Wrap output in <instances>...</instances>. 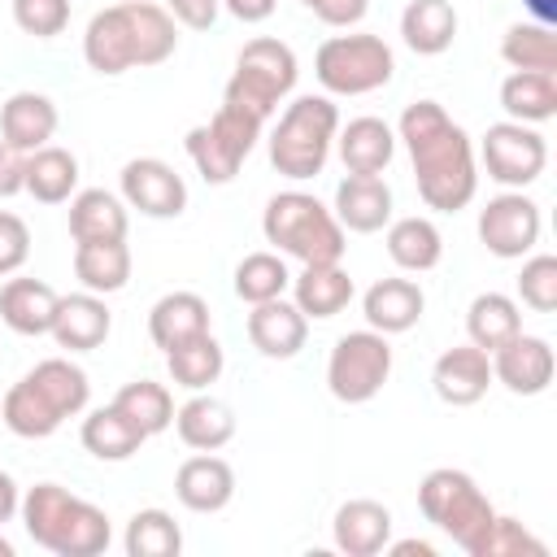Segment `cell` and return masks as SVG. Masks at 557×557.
<instances>
[{
    "label": "cell",
    "mask_w": 557,
    "mask_h": 557,
    "mask_svg": "<svg viewBox=\"0 0 557 557\" xmlns=\"http://www.w3.org/2000/svg\"><path fill=\"white\" fill-rule=\"evenodd\" d=\"M479 161H483L487 178H496L500 187L522 191V187H531V183L544 174V165H548V144H544V135H540L535 126H527V122H496V126H487L483 139H479Z\"/></svg>",
    "instance_id": "8fae6325"
},
{
    "label": "cell",
    "mask_w": 557,
    "mask_h": 557,
    "mask_svg": "<svg viewBox=\"0 0 557 557\" xmlns=\"http://www.w3.org/2000/svg\"><path fill=\"white\" fill-rule=\"evenodd\" d=\"M540 205L522 191H500L479 213V239L492 257L518 261L540 244Z\"/></svg>",
    "instance_id": "7c38bea8"
},
{
    "label": "cell",
    "mask_w": 557,
    "mask_h": 557,
    "mask_svg": "<svg viewBox=\"0 0 557 557\" xmlns=\"http://www.w3.org/2000/svg\"><path fill=\"white\" fill-rule=\"evenodd\" d=\"M174 496H178V505L191 509V513H218V509H226L231 496H235V470H231L222 457H213V453H196V457H187V461L178 466V474H174Z\"/></svg>",
    "instance_id": "e0dca14e"
},
{
    "label": "cell",
    "mask_w": 557,
    "mask_h": 557,
    "mask_svg": "<svg viewBox=\"0 0 557 557\" xmlns=\"http://www.w3.org/2000/svg\"><path fill=\"white\" fill-rule=\"evenodd\" d=\"M0 557H13V544H9L4 535H0Z\"/></svg>",
    "instance_id": "11a10c76"
},
{
    "label": "cell",
    "mask_w": 557,
    "mask_h": 557,
    "mask_svg": "<svg viewBox=\"0 0 557 557\" xmlns=\"http://www.w3.org/2000/svg\"><path fill=\"white\" fill-rule=\"evenodd\" d=\"M113 405H117L144 435H161V431L174 422V396H170L165 383H152V379L126 383V387L113 396Z\"/></svg>",
    "instance_id": "f35d334b"
},
{
    "label": "cell",
    "mask_w": 557,
    "mask_h": 557,
    "mask_svg": "<svg viewBox=\"0 0 557 557\" xmlns=\"http://www.w3.org/2000/svg\"><path fill=\"white\" fill-rule=\"evenodd\" d=\"M274 4H278V0H222V9H226L231 17H239V22H248V26L265 22V17L274 13Z\"/></svg>",
    "instance_id": "f907efd6"
},
{
    "label": "cell",
    "mask_w": 557,
    "mask_h": 557,
    "mask_svg": "<svg viewBox=\"0 0 557 557\" xmlns=\"http://www.w3.org/2000/svg\"><path fill=\"white\" fill-rule=\"evenodd\" d=\"M26 257H30V226L17 213L0 209V278L17 274L26 265Z\"/></svg>",
    "instance_id": "bcb514c9"
},
{
    "label": "cell",
    "mask_w": 557,
    "mask_h": 557,
    "mask_svg": "<svg viewBox=\"0 0 557 557\" xmlns=\"http://www.w3.org/2000/svg\"><path fill=\"white\" fill-rule=\"evenodd\" d=\"M0 418H4V426H9L13 435H22V440H48V435L65 422V418L52 409V400H48L26 374L4 392Z\"/></svg>",
    "instance_id": "d590c367"
},
{
    "label": "cell",
    "mask_w": 557,
    "mask_h": 557,
    "mask_svg": "<svg viewBox=\"0 0 557 557\" xmlns=\"http://www.w3.org/2000/svg\"><path fill=\"white\" fill-rule=\"evenodd\" d=\"M13 22L22 35L57 39L70 26V0H13Z\"/></svg>",
    "instance_id": "f6af8a7d"
},
{
    "label": "cell",
    "mask_w": 557,
    "mask_h": 557,
    "mask_svg": "<svg viewBox=\"0 0 557 557\" xmlns=\"http://www.w3.org/2000/svg\"><path fill=\"white\" fill-rule=\"evenodd\" d=\"M387 257L409 274H426L444 257V235L431 218H396L387 226Z\"/></svg>",
    "instance_id": "d6a6232c"
},
{
    "label": "cell",
    "mask_w": 557,
    "mask_h": 557,
    "mask_svg": "<svg viewBox=\"0 0 557 557\" xmlns=\"http://www.w3.org/2000/svg\"><path fill=\"white\" fill-rule=\"evenodd\" d=\"M335 144L348 174H383L387 161L396 157V135L383 117H352L348 126L335 131Z\"/></svg>",
    "instance_id": "cb8c5ba5"
},
{
    "label": "cell",
    "mask_w": 557,
    "mask_h": 557,
    "mask_svg": "<svg viewBox=\"0 0 557 557\" xmlns=\"http://www.w3.org/2000/svg\"><path fill=\"white\" fill-rule=\"evenodd\" d=\"M113 318L104 309V300L96 292H78V296H61L57 300V318H52V339L70 352H91L109 339Z\"/></svg>",
    "instance_id": "ffe728a7"
},
{
    "label": "cell",
    "mask_w": 557,
    "mask_h": 557,
    "mask_svg": "<svg viewBox=\"0 0 557 557\" xmlns=\"http://www.w3.org/2000/svg\"><path fill=\"white\" fill-rule=\"evenodd\" d=\"M313 74L331 96H366L392 83L396 57L379 35H331L313 57Z\"/></svg>",
    "instance_id": "ba28073f"
},
{
    "label": "cell",
    "mask_w": 557,
    "mask_h": 557,
    "mask_svg": "<svg viewBox=\"0 0 557 557\" xmlns=\"http://www.w3.org/2000/svg\"><path fill=\"white\" fill-rule=\"evenodd\" d=\"M418 509L426 522H435L457 548L474 553V544L487 535L496 509L492 500L483 496V487L466 474V470H453V466H440L422 479L418 487Z\"/></svg>",
    "instance_id": "8992f818"
},
{
    "label": "cell",
    "mask_w": 557,
    "mask_h": 557,
    "mask_svg": "<svg viewBox=\"0 0 557 557\" xmlns=\"http://www.w3.org/2000/svg\"><path fill=\"white\" fill-rule=\"evenodd\" d=\"M522 4H527L531 22H540V26H557V0H522Z\"/></svg>",
    "instance_id": "db71d44e"
},
{
    "label": "cell",
    "mask_w": 557,
    "mask_h": 557,
    "mask_svg": "<svg viewBox=\"0 0 557 557\" xmlns=\"http://www.w3.org/2000/svg\"><path fill=\"white\" fill-rule=\"evenodd\" d=\"M26 379L52 400V409H57L61 418H78V413L87 409L91 383H87V370L74 366L70 357H48V361H39Z\"/></svg>",
    "instance_id": "8d00e7d4"
},
{
    "label": "cell",
    "mask_w": 557,
    "mask_h": 557,
    "mask_svg": "<svg viewBox=\"0 0 557 557\" xmlns=\"http://www.w3.org/2000/svg\"><path fill=\"white\" fill-rule=\"evenodd\" d=\"M466 331H470V344L492 352L500 348L505 339H513L522 331V313H518V300L505 296V292H479L466 309Z\"/></svg>",
    "instance_id": "e575fe53"
},
{
    "label": "cell",
    "mask_w": 557,
    "mask_h": 557,
    "mask_svg": "<svg viewBox=\"0 0 557 557\" xmlns=\"http://www.w3.org/2000/svg\"><path fill=\"white\" fill-rule=\"evenodd\" d=\"M292 305L305 313V318H318V322H326V318H335V313H344L348 309V300H352V278H348V270L339 265V261H331V265H305L296 278H292Z\"/></svg>",
    "instance_id": "484cf974"
},
{
    "label": "cell",
    "mask_w": 557,
    "mask_h": 557,
    "mask_svg": "<svg viewBox=\"0 0 557 557\" xmlns=\"http://www.w3.org/2000/svg\"><path fill=\"white\" fill-rule=\"evenodd\" d=\"M83 448L96 457V461H126L139 453V444L148 440L117 405H100L83 418V431H78Z\"/></svg>",
    "instance_id": "4dcf8cb0"
},
{
    "label": "cell",
    "mask_w": 557,
    "mask_h": 557,
    "mask_svg": "<svg viewBox=\"0 0 557 557\" xmlns=\"http://www.w3.org/2000/svg\"><path fill=\"white\" fill-rule=\"evenodd\" d=\"M261 117H252L248 109H235V104H218V113L205 122V126H191L183 148L191 157V165L200 170L205 183H231L239 174V165L248 161V152L257 148L261 139Z\"/></svg>",
    "instance_id": "9c48e42d"
},
{
    "label": "cell",
    "mask_w": 557,
    "mask_h": 557,
    "mask_svg": "<svg viewBox=\"0 0 557 557\" xmlns=\"http://www.w3.org/2000/svg\"><path fill=\"white\" fill-rule=\"evenodd\" d=\"M174 426H178V440L196 453H218L222 444H231L235 435V413L226 400L218 396H191L187 405L174 409Z\"/></svg>",
    "instance_id": "f546056e"
},
{
    "label": "cell",
    "mask_w": 557,
    "mask_h": 557,
    "mask_svg": "<svg viewBox=\"0 0 557 557\" xmlns=\"http://www.w3.org/2000/svg\"><path fill=\"white\" fill-rule=\"evenodd\" d=\"M300 4H313V0H300Z\"/></svg>",
    "instance_id": "9f6ffc18"
},
{
    "label": "cell",
    "mask_w": 557,
    "mask_h": 557,
    "mask_svg": "<svg viewBox=\"0 0 557 557\" xmlns=\"http://www.w3.org/2000/svg\"><path fill=\"white\" fill-rule=\"evenodd\" d=\"M292 287V274L283 265L278 252H248L239 265H235V296L248 300V305H261V300H274Z\"/></svg>",
    "instance_id": "b9f144b4"
},
{
    "label": "cell",
    "mask_w": 557,
    "mask_h": 557,
    "mask_svg": "<svg viewBox=\"0 0 557 557\" xmlns=\"http://www.w3.org/2000/svg\"><path fill=\"white\" fill-rule=\"evenodd\" d=\"M309 9L318 13V22H326V26H339V30H348V26H357V22L366 17L370 0H313Z\"/></svg>",
    "instance_id": "681fc988"
},
{
    "label": "cell",
    "mask_w": 557,
    "mask_h": 557,
    "mask_svg": "<svg viewBox=\"0 0 557 557\" xmlns=\"http://www.w3.org/2000/svg\"><path fill=\"white\" fill-rule=\"evenodd\" d=\"M500 109L527 126L557 117V70H513L500 83Z\"/></svg>",
    "instance_id": "4316f807"
},
{
    "label": "cell",
    "mask_w": 557,
    "mask_h": 557,
    "mask_svg": "<svg viewBox=\"0 0 557 557\" xmlns=\"http://www.w3.org/2000/svg\"><path fill=\"white\" fill-rule=\"evenodd\" d=\"M422 309H426V296L413 278H379L361 296V313H366L370 331H379V335H400V331L418 326Z\"/></svg>",
    "instance_id": "44dd1931"
},
{
    "label": "cell",
    "mask_w": 557,
    "mask_h": 557,
    "mask_svg": "<svg viewBox=\"0 0 557 557\" xmlns=\"http://www.w3.org/2000/svg\"><path fill=\"white\" fill-rule=\"evenodd\" d=\"M122 548H126V557H178L183 553V531L165 509H139L126 522Z\"/></svg>",
    "instance_id": "ab89813d"
},
{
    "label": "cell",
    "mask_w": 557,
    "mask_h": 557,
    "mask_svg": "<svg viewBox=\"0 0 557 557\" xmlns=\"http://www.w3.org/2000/svg\"><path fill=\"white\" fill-rule=\"evenodd\" d=\"M122 200L144 218H178L187 209V183L161 157H135L122 165Z\"/></svg>",
    "instance_id": "4fadbf2b"
},
{
    "label": "cell",
    "mask_w": 557,
    "mask_h": 557,
    "mask_svg": "<svg viewBox=\"0 0 557 557\" xmlns=\"http://www.w3.org/2000/svg\"><path fill=\"white\" fill-rule=\"evenodd\" d=\"M487 357H492V379L505 383L513 396H540V392H548L553 370H557L553 344L540 339V335H522V331L513 339H505L500 348H492Z\"/></svg>",
    "instance_id": "5bb4252c"
},
{
    "label": "cell",
    "mask_w": 557,
    "mask_h": 557,
    "mask_svg": "<svg viewBox=\"0 0 557 557\" xmlns=\"http://www.w3.org/2000/svg\"><path fill=\"white\" fill-rule=\"evenodd\" d=\"M126 200H117L104 187H87L74 191L70 200V235L74 244H91V239H126Z\"/></svg>",
    "instance_id": "f1b7e54d"
},
{
    "label": "cell",
    "mask_w": 557,
    "mask_h": 557,
    "mask_svg": "<svg viewBox=\"0 0 557 557\" xmlns=\"http://www.w3.org/2000/svg\"><path fill=\"white\" fill-rule=\"evenodd\" d=\"M17 513H22L26 535L57 557H100L113 540L109 513L100 505L74 496L61 483H35L22 496Z\"/></svg>",
    "instance_id": "3957f363"
},
{
    "label": "cell",
    "mask_w": 557,
    "mask_h": 557,
    "mask_svg": "<svg viewBox=\"0 0 557 557\" xmlns=\"http://www.w3.org/2000/svg\"><path fill=\"white\" fill-rule=\"evenodd\" d=\"M335 222L357 235H374L392 222V187L379 174H348L335 187Z\"/></svg>",
    "instance_id": "ac0fdd59"
},
{
    "label": "cell",
    "mask_w": 557,
    "mask_h": 557,
    "mask_svg": "<svg viewBox=\"0 0 557 557\" xmlns=\"http://www.w3.org/2000/svg\"><path fill=\"white\" fill-rule=\"evenodd\" d=\"M0 135L22 152L44 148L57 135V104L44 91H13L0 104Z\"/></svg>",
    "instance_id": "7402d4cb"
},
{
    "label": "cell",
    "mask_w": 557,
    "mask_h": 557,
    "mask_svg": "<svg viewBox=\"0 0 557 557\" xmlns=\"http://www.w3.org/2000/svg\"><path fill=\"white\" fill-rule=\"evenodd\" d=\"M400 144L409 148L418 196L426 209L457 213L474 200L479 191V165H474V144L470 135L444 113L435 100H413L400 113Z\"/></svg>",
    "instance_id": "6da1fadb"
},
{
    "label": "cell",
    "mask_w": 557,
    "mask_h": 557,
    "mask_svg": "<svg viewBox=\"0 0 557 557\" xmlns=\"http://www.w3.org/2000/svg\"><path fill=\"white\" fill-rule=\"evenodd\" d=\"M74 274L87 292L109 296L131 283V248L126 239H91L74 248Z\"/></svg>",
    "instance_id": "1f68e13d"
},
{
    "label": "cell",
    "mask_w": 557,
    "mask_h": 557,
    "mask_svg": "<svg viewBox=\"0 0 557 557\" xmlns=\"http://www.w3.org/2000/svg\"><path fill=\"white\" fill-rule=\"evenodd\" d=\"M178 48V26L165 4L117 0L87 22L83 57L96 74H126L135 65H161Z\"/></svg>",
    "instance_id": "7a4b0ae2"
},
{
    "label": "cell",
    "mask_w": 557,
    "mask_h": 557,
    "mask_svg": "<svg viewBox=\"0 0 557 557\" xmlns=\"http://www.w3.org/2000/svg\"><path fill=\"white\" fill-rule=\"evenodd\" d=\"M57 292L44 278H9L0 287V322L17 335H48L57 318Z\"/></svg>",
    "instance_id": "603a6c76"
},
{
    "label": "cell",
    "mask_w": 557,
    "mask_h": 557,
    "mask_svg": "<svg viewBox=\"0 0 557 557\" xmlns=\"http://www.w3.org/2000/svg\"><path fill=\"white\" fill-rule=\"evenodd\" d=\"M387 548H392V557H435V548L426 544V540H387Z\"/></svg>",
    "instance_id": "f5cc1de1"
},
{
    "label": "cell",
    "mask_w": 557,
    "mask_h": 557,
    "mask_svg": "<svg viewBox=\"0 0 557 557\" xmlns=\"http://www.w3.org/2000/svg\"><path fill=\"white\" fill-rule=\"evenodd\" d=\"M248 339H252V348H257L261 357L287 361V357H296V352L305 348V339H309V318H305L292 300H283V296L261 300V305H252V313H248Z\"/></svg>",
    "instance_id": "2e32d148"
},
{
    "label": "cell",
    "mask_w": 557,
    "mask_h": 557,
    "mask_svg": "<svg viewBox=\"0 0 557 557\" xmlns=\"http://www.w3.org/2000/svg\"><path fill=\"white\" fill-rule=\"evenodd\" d=\"M165 366H170V379H174L178 387L205 392L209 383H218L226 357H222V344L213 339V331H205V335H196V339L170 348V352H165Z\"/></svg>",
    "instance_id": "74e56055"
},
{
    "label": "cell",
    "mask_w": 557,
    "mask_h": 557,
    "mask_svg": "<svg viewBox=\"0 0 557 557\" xmlns=\"http://www.w3.org/2000/svg\"><path fill=\"white\" fill-rule=\"evenodd\" d=\"M22 509V492H17V483H13V474H4L0 470V527L4 522H13V513Z\"/></svg>",
    "instance_id": "816d5d0a"
},
{
    "label": "cell",
    "mask_w": 557,
    "mask_h": 557,
    "mask_svg": "<svg viewBox=\"0 0 557 557\" xmlns=\"http://www.w3.org/2000/svg\"><path fill=\"white\" fill-rule=\"evenodd\" d=\"M296 74H300L296 52H292L283 39L257 35V39H248L244 52L235 57V74H231L222 100L235 104V109H248L252 117L265 122V117L278 109V100L292 96Z\"/></svg>",
    "instance_id": "52a82bcc"
},
{
    "label": "cell",
    "mask_w": 557,
    "mask_h": 557,
    "mask_svg": "<svg viewBox=\"0 0 557 557\" xmlns=\"http://www.w3.org/2000/svg\"><path fill=\"white\" fill-rule=\"evenodd\" d=\"M400 39L418 57H440L457 39V9L448 0H409L400 13Z\"/></svg>",
    "instance_id": "83f0119b"
},
{
    "label": "cell",
    "mask_w": 557,
    "mask_h": 557,
    "mask_svg": "<svg viewBox=\"0 0 557 557\" xmlns=\"http://www.w3.org/2000/svg\"><path fill=\"white\" fill-rule=\"evenodd\" d=\"M518 300L535 313H553L557 309V257L540 252L531 261H522V274H518Z\"/></svg>",
    "instance_id": "ee69618b"
},
{
    "label": "cell",
    "mask_w": 557,
    "mask_h": 557,
    "mask_svg": "<svg viewBox=\"0 0 557 557\" xmlns=\"http://www.w3.org/2000/svg\"><path fill=\"white\" fill-rule=\"evenodd\" d=\"M209 331V305L196 292H165L152 309H148V335L161 352L196 339Z\"/></svg>",
    "instance_id": "d4e9b609"
},
{
    "label": "cell",
    "mask_w": 557,
    "mask_h": 557,
    "mask_svg": "<svg viewBox=\"0 0 557 557\" xmlns=\"http://www.w3.org/2000/svg\"><path fill=\"white\" fill-rule=\"evenodd\" d=\"M500 57L513 70H557V35L540 22H513L500 35Z\"/></svg>",
    "instance_id": "60d3db41"
},
{
    "label": "cell",
    "mask_w": 557,
    "mask_h": 557,
    "mask_svg": "<svg viewBox=\"0 0 557 557\" xmlns=\"http://www.w3.org/2000/svg\"><path fill=\"white\" fill-rule=\"evenodd\" d=\"M431 383H435V396L453 409L479 405L492 387V357L474 344H457V348L440 352V361L431 370Z\"/></svg>",
    "instance_id": "9a60e30c"
},
{
    "label": "cell",
    "mask_w": 557,
    "mask_h": 557,
    "mask_svg": "<svg viewBox=\"0 0 557 557\" xmlns=\"http://www.w3.org/2000/svg\"><path fill=\"white\" fill-rule=\"evenodd\" d=\"M261 231H265V244L278 248V257H296L300 265L344 261V248H348L335 213L309 191L270 196V205L261 213Z\"/></svg>",
    "instance_id": "277c9868"
},
{
    "label": "cell",
    "mask_w": 557,
    "mask_h": 557,
    "mask_svg": "<svg viewBox=\"0 0 557 557\" xmlns=\"http://www.w3.org/2000/svg\"><path fill=\"white\" fill-rule=\"evenodd\" d=\"M331 535H335V548L339 553H348V557H374L392 540V509L379 505V500H370V496L344 500L335 509Z\"/></svg>",
    "instance_id": "d6986e66"
},
{
    "label": "cell",
    "mask_w": 557,
    "mask_h": 557,
    "mask_svg": "<svg viewBox=\"0 0 557 557\" xmlns=\"http://www.w3.org/2000/svg\"><path fill=\"white\" fill-rule=\"evenodd\" d=\"M522 553H531V557H544L548 553V544L544 540H535L518 518H492V527H487V535L474 544V553L470 557H522Z\"/></svg>",
    "instance_id": "7bdbcfd3"
},
{
    "label": "cell",
    "mask_w": 557,
    "mask_h": 557,
    "mask_svg": "<svg viewBox=\"0 0 557 557\" xmlns=\"http://www.w3.org/2000/svg\"><path fill=\"white\" fill-rule=\"evenodd\" d=\"M26 191V152L0 139V200Z\"/></svg>",
    "instance_id": "c3c4849f"
},
{
    "label": "cell",
    "mask_w": 557,
    "mask_h": 557,
    "mask_svg": "<svg viewBox=\"0 0 557 557\" xmlns=\"http://www.w3.org/2000/svg\"><path fill=\"white\" fill-rule=\"evenodd\" d=\"M392 374V344L379 331H348L335 339L326 361V387L344 405H366L383 392Z\"/></svg>",
    "instance_id": "30bf717a"
},
{
    "label": "cell",
    "mask_w": 557,
    "mask_h": 557,
    "mask_svg": "<svg viewBox=\"0 0 557 557\" xmlns=\"http://www.w3.org/2000/svg\"><path fill=\"white\" fill-rule=\"evenodd\" d=\"M165 9H170V17L183 22L187 30H209V26L218 22L222 0H165Z\"/></svg>",
    "instance_id": "7dc6e473"
},
{
    "label": "cell",
    "mask_w": 557,
    "mask_h": 557,
    "mask_svg": "<svg viewBox=\"0 0 557 557\" xmlns=\"http://www.w3.org/2000/svg\"><path fill=\"white\" fill-rule=\"evenodd\" d=\"M74 187H78V161L70 148L44 144V148L26 152V191L39 205H61L74 196Z\"/></svg>",
    "instance_id": "836d02e7"
},
{
    "label": "cell",
    "mask_w": 557,
    "mask_h": 557,
    "mask_svg": "<svg viewBox=\"0 0 557 557\" xmlns=\"http://www.w3.org/2000/svg\"><path fill=\"white\" fill-rule=\"evenodd\" d=\"M335 131H339V109L326 96H296L270 135V165L296 183L322 174Z\"/></svg>",
    "instance_id": "5b68a950"
}]
</instances>
